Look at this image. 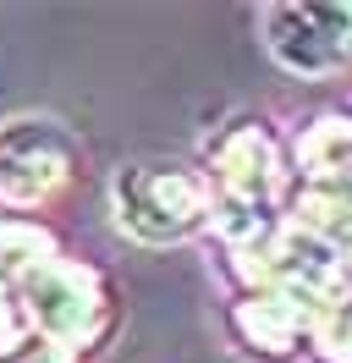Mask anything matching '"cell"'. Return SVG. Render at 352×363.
<instances>
[{
  "instance_id": "obj_1",
  "label": "cell",
  "mask_w": 352,
  "mask_h": 363,
  "mask_svg": "<svg viewBox=\"0 0 352 363\" xmlns=\"http://www.w3.org/2000/svg\"><path fill=\"white\" fill-rule=\"evenodd\" d=\"M116 209H121V226H132L149 242H165V237H182L198 220V193H193V182H182L176 171L143 165V171H121Z\"/></svg>"
},
{
  "instance_id": "obj_2",
  "label": "cell",
  "mask_w": 352,
  "mask_h": 363,
  "mask_svg": "<svg viewBox=\"0 0 352 363\" xmlns=\"http://www.w3.org/2000/svg\"><path fill=\"white\" fill-rule=\"evenodd\" d=\"M72 165V143L55 133V121H11L0 133V193L11 204L44 199Z\"/></svg>"
},
{
  "instance_id": "obj_3",
  "label": "cell",
  "mask_w": 352,
  "mask_h": 363,
  "mask_svg": "<svg viewBox=\"0 0 352 363\" xmlns=\"http://www.w3.org/2000/svg\"><path fill=\"white\" fill-rule=\"evenodd\" d=\"M33 314L50 336H72L88 319V286L72 270H39L33 275Z\"/></svg>"
}]
</instances>
